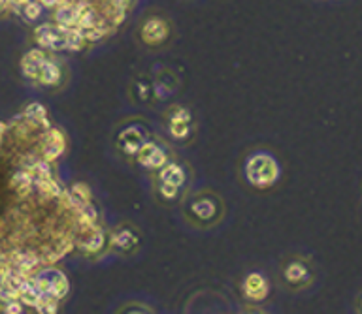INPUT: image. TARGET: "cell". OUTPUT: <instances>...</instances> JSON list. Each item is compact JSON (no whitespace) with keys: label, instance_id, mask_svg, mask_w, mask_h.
Wrapping results in <instances>:
<instances>
[{"label":"cell","instance_id":"cell-1","mask_svg":"<svg viewBox=\"0 0 362 314\" xmlns=\"http://www.w3.org/2000/svg\"><path fill=\"white\" fill-rule=\"evenodd\" d=\"M245 288H249V290H247L249 298H255V299L264 298L266 282H264V279H262V277L251 275V277H249L247 284H245Z\"/></svg>","mask_w":362,"mask_h":314},{"label":"cell","instance_id":"cell-2","mask_svg":"<svg viewBox=\"0 0 362 314\" xmlns=\"http://www.w3.org/2000/svg\"><path fill=\"white\" fill-rule=\"evenodd\" d=\"M304 277H305V265H302V264L288 265V270H287L288 281L300 282V281H304Z\"/></svg>","mask_w":362,"mask_h":314}]
</instances>
